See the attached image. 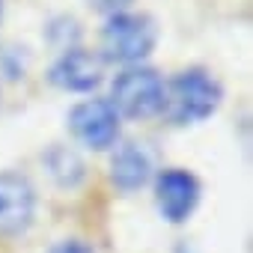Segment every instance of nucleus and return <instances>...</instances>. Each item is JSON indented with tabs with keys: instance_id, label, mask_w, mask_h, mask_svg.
Returning <instances> with one entry per match:
<instances>
[{
	"instance_id": "f257e3e1",
	"label": "nucleus",
	"mask_w": 253,
	"mask_h": 253,
	"mask_svg": "<svg viewBox=\"0 0 253 253\" xmlns=\"http://www.w3.org/2000/svg\"><path fill=\"white\" fill-rule=\"evenodd\" d=\"M223 101L220 81L206 69H185L179 72L164 92V110L173 125H197L217 113Z\"/></svg>"
},
{
	"instance_id": "f03ea898",
	"label": "nucleus",
	"mask_w": 253,
	"mask_h": 253,
	"mask_svg": "<svg viewBox=\"0 0 253 253\" xmlns=\"http://www.w3.org/2000/svg\"><path fill=\"white\" fill-rule=\"evenodd\" d=\"M158 45V24L146 12H116L101 27V60L140 63Z\"/></svg>"
},
{
	"instance_id": "7ed1b4c3",
	"label": "nucleus",
	"mask_w": 253,
	"mask_h": 253,
	"mask_svg": "<svg viewBox=\"0 0 253 253\" xmlns=\"http://www.w3.org/2000/svg\"><path fill=\"white\" fill-rule=\"evenodd\" d=\"M164 92L167 84L155 69L146 66H131L113 78L110 86V107L116 116H128V119H149L164 110Z\"/></svg>"
},
{
	"instance_id": "20e7f679",
	"label": "nucleus",
	"mask_w": 253,
	"mask_h": 253,
	"mask_svg": "<svg viewBox=\"0 0 253 253\" xmlns=\"http://www.w3.org/2000/svg\"><path fill=\"white\" fill-rule=\"evenodd\" d=\"M69 128L84 146L104 152L119 137V116L107 98H86L69 110Z\"/></svg>"
},
{
	"instance_id": "39448f33",
	"label": "nucleus",
	"mask_w": 253,
	"mask_h": 253,
	"mask_svg": "<svg viewBox=\"0 0 253 253\" xmlns=\"http://www.w3.org/2000/svg\"><path fill=\"white\" fill-rule=\"evenodd\" d=\"M36 214V188L15 170L0 173V235H21Z\"/></svg>"
},
{
	"instance_id": "423d86ee",
	"label": "nucleus",
	"mask_w": 253,
	"mask_h": 253,
	"mask_svg": "<svg viewBox=\"0 0 253 253\" xmlns=\"http://www.w3.org/2000/svg\"><path fill=\"white\" fill-rule=\"evenodd\" d=\"M200 194H203V188H200L197 176L188 170L170 167V170L158 173V179H155V203H158L161 217L170 223H185L194 214Z\"/></svg>"
},
{
	"instance_id": "0eeeda50",
	"label": "nucleus",
	"mask_w": 253,
	"mask_h": 253,
	"mask_svg": "<svg viewBox=\"0 0 253 253\" xmlns=\"http://www.w3.org/2000/svg\"><path fill=\"white\" fill-rule=\"evenodd\" d=\"M48 78L54 86H60L66 92H92L101 84V57L75 45L57 57Z\"/></svg>"
},
{
	"instance_id": "6e6552de",
	"label": "nucleus",
	"mask_w": 253,
	"mask_h": 253,
	"mask_svg": "<svg viewBox=\"0 0 253 253\" xmlns=\"http://www.w3.org/2000/svg\"><path fill=\"white\" fill-rule=\"evenodd\" d=\"M152 155L143 143H122L110 155V182L125 194L140 191L152 179Z\"/></svg>"
},
{
	"instance_id": "1a4fd4ad",
	"label": "nucleus",
	"mask_w": 253,
	"mask_h": 253,
	"mask_svg": "<svg viewBox=\"0 0 253 253\" xmlns=\"http://www.w3.org/2000/svg\"><path fill=\"white\" fill-rule=\"evenodd\" d=\"M42 164L48 170V176L60 185V188H78L86 176V167L81 161V155L69 146H51L42 155Z\"/></svg>"
},
{
	"instance_id": "9d476101",
	"label": "nucleus",
	"mask_w": 253,
	"mask_h": 253,
	"mask_svg": "<svg viewBox=\"0 0 253 253\" xmlns=\"http://www.w3.org/2000/svg\"><path fill=\"white\" fill-rule=\"evenodd\" d=\"M48 253H95L86 241H81V238H63V241H57Z\"/></svg>"
},
{
	"instance_id": "9b49d317",
	"label": "nucleus",
	"mask_w": 253,
	"mask_h": 253,
	"mask_svg": "<svg viewBox=\"0 0 253 253\" xmlns=\"http://www.w3.org/2000/svg\"><path fill=\"white\" fill-rule=\"evenodd\" d=\"M86 3H89L95 12L116 15V12H125V6H128V3H134V0H86Z\"/></svg>"
},
{
	"instance_id": "f8f14e48",
	"label": "nucleus",
	"mask_w": 253,
	"mask_h": 253,
	"mask_svg": "<svg viewBox=\"0 0 253 253\" xmlns=\"http://www.w3.org/2000/svg\"><path fill=\"white\" fill-rule=\"evenodd\" d=\"M176 253H191V250H188V247H179V250H176Z\"/></svg>"
},
{
	"instance_id": "ddd939ff",
	"label": "nucleus",
	"mask_w": 253,
	"mask_h": 253,
	"mask_svg": "<svg viewBox=\"0 0 253 253\" xmlns=\"http://www.w3.org/2000/svg\"><path fill=\"white\" fill-rule=\"evenodd\" d=\"M0 15H3V0H0Z\"/></svg>"
}]
</instances>
